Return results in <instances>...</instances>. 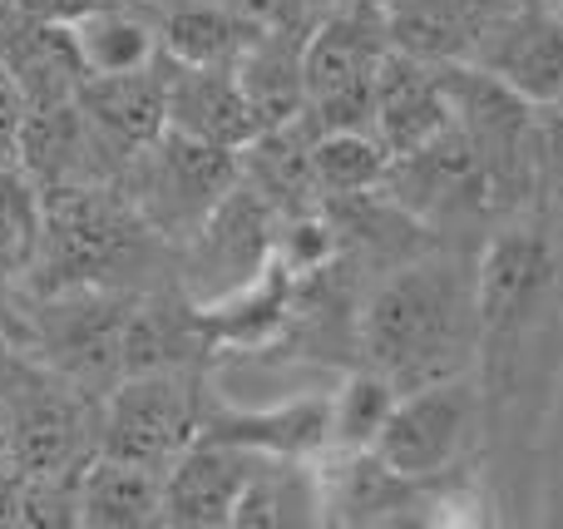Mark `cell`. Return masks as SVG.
<instances>
[{
  "label": "cell",
  "instance_id": "obj_1",
  "mask_svg": "<svg viewBox=\"0 0 563 529\" xmlns=\"http://www.w3.org/2000/svg\"><path fill=\"white\" fill-rule=\"evenodd\" d=\"M356 346L400 392L465 376L479 352L475 277L440 257L396 263L356 312Z\"/></svg>",
  "mask_w": 563,
  "mask_h": 529
},
{
  "label": "cell",
  "instance_id": "obj_2",
  "mask_svg": "<svg viewBox=\"0 0 563 529\" xmlns=\"http://www.w3.org/2000/svg\"><path fill=\"white\" fill-rule=\"evenodd\" d=\"M45 194V223L25 283L35 297L79 293V287H119L134 293L139 273L168 253V243L144 223L119 184H59Z\"/></svg>",
  "mask_w": 563,
  "mask_h": 529
},
{
  "label": "cell",
  "instance_id": "obj_3",
  "mask_svg": "<svg viewBox=\"0 0 563 529\" xmlns=\"http://www.w3.org/2000/svg\"><path fill=\"white\" fill-rule=\"evenodd\" d=\"M238 178H243L238 148L203 144V139H188L178 129H164L154 144L134 148L129 164L119 168L124 198L168 247H184L208 223V213L233 194Z\"/></svg>",
  "mask_w": 563,
  "mask_h": 529
},
{
  "label": "cell",
  "instance_id": "obj_4",
  "mask_svg": "<svg viewBox=\"0 0 563 529\" xmlns=\"http://www.w3.org/2000/svg\"><path fill=\"white\" fill-rule=\"evenodd\" d=\"M208 416V392L198 366L124 376L99 406V455L164 471L198 441Z\"/></svg>",
  "mask_w": 563,
  "mask_h": 529
},
{
  "label": "cell",
  "instance_id": "obj_5",
  "mask_svg": "<svg viewBox=\"0 0 563 529\" xmlns=\"http://www.w3.org/2000/svg\"><path fill=\"white\" fill-rule=\"evenodd\" d=\"M479 431V392L470 376H445V382L410 386L396 396L386 426H380L371 451L396 475L416 485H430L460 465Z\"/></svg>",
  "mask_w": 563,
  "mask_h": 529
},
{
  "label": "cell",
  "instance_id": "obj_6",
  "mask_svg": "<svg viewBox=\"0 0 563 529\" xmlns=\"http://www.w3.org/2000/svg\"><path fill=\"white\" fill-rule=\"evenodd\" d=\"M277 257V223H273V198L253 184L238 178L233 194L208 213V223L184 243V287L188 302L208 307L233 297L238 287H247L267 263Z\"/></svg>",
  "mask_w": 563,
  "mask_h": 529
},
{
  "label": "cell",
  "instance_id": "obj_7",
  "mask_svg": "<svg viewBox=\"0 0 563 529\" xmlns=\"http://www.w3.org/2000/svg\"><path fill=\"white\" fill-rule=\"evenodd\" d=\"M470 65L495 75L525 104H563V5L559 0H505L479 35Z\"/></svg>",
  "mask_w": 563,
  "mask_h": 529
},
{
  "label": "cell",
  "instance_id": "obj_8",
  "mask_svg": "<svg viewBox=\"0 0 563 529\" xmlns=\"http://www.w3.org/2000/svg\"><path fill=\"white\" fill-rule=\"evenodd\" d=\"M257 461H263V455L238 451V445L194 441L164 475V510H158V525H178V529L233 525L238 500H243Z\"/></svg>",
  "mask_w": 563,
  "mask_h": 529
},
{
  "label": "cell",
  "instance_id": "obj_9",
  "mask_svg": "<svg viewBox=\"0 0 563 529\" xmlns=\"http://www.w3.org/2000/svg\"><path fill=\"white\" fill-rule=\"evenodd\" d=\"M168 129L243 154L263 134V114L253 109L233 65H178V59H168Z\"/></svg>",
  "mask_w": 563,
  "mask_h": 529
},
{
  "label": "cell",
  "instance_id": "obj_10",
  "mask_svg": "<svg viewBox=\"0 0 563 529\" xmlns=\"http://www.w3.org/2000/svg\"><path fill=\"white\" fill-rule=\"evenodd\" d=\"M75 99L109 154L129 164L134 148L154 144L168 129V59L158 55L154 65L129 75H89Z\"/></svg>",
  "mask_w": 563,
  "mask_h": 529
},
{
  "label": "cell",
  "instance_id": "obj_11",
  "mask_svg": "<svg viewBox=\"0 0 563 529\" xmlns=\"http://www.w3.org/2000/svg\"><path fill=\"white\" fill-rule=\"evenodd\" d=\"M198 441H223L238 451L273 455V461H317L321 451H331V396H297L273 411L208 401Z\"/></svg>",
  "mask_w": 563,
  "mask_h": 529
},
{
  "label": "cell",
  "instance_id": "obj_12",
  "mask_svg": "<svg viewBox=\"0 0 563 529\" xmlns=\"http://www.w3.org/2000/svg\"><path fill=\"white\" fill-rule=\"evenodd\" d=\"M376 139L386 144L390 158L416 154L435 134L450 129V104L440 89V69L416 55L386 49L376 65V119H371Z\"/></svg>",
  "mask_w": 563,
  "mask_h": 529
},
{
  "label": "cell",
  "instance_id": "obj_13",
  "mask_svg": "<svg viewBox=\"0 0 563 529\" xmlns=\"http://www.w3.org/2000/svg\"><path fill=\"white\" fill-rule=\"evenodd\" d=\"M505 0H386L390 49L426 65H470Z\"/></svg>",
  "mask_w": 563,
  "mask_h": 529
},
{
  "label": "cell",
  "instance_id": "obj_14",
  "mask_svg": "<svg viewBox=\"0 0 563 529\" xmlns=\"http://www.w3.org/2000/svg\"><path fill=\"white\" fill-rule=\"evenodd\" d=\"M317 475H321V515L336 525L396 520L420 495V485L396 475L376 451H336L331 471H317Z\"/></svg>",
  "mask_w": 563,
  "mask_h": 529
},
{
  "label": "cell",
  "instance_id": "obj_15",
  "mask_svg": "<svg viewBox=\"0 0 563 529\" xmlns=\"http://www.w3.org/2000/svg\"><path fill=\"white\" fill-rule=\"evenodd\" d=\"M164 510V471L134 461L95 455L79 471V525L95 529H144Z\"/></svg>",
  "mask_w": 563,
  "mask_h": 529
},
{
  "label": "cell",
  "instance_id": "obj_16",
  "mask_svg": "<svg viewBox=\"0 0 563 529\" xmlns=\"http://www.w3.org/2000/svg\"><path fill=\"white\" fill-rule=\"evenodd\" d=\"M69 30H75L79 59H85L89 75H129V69H144L164 55L158 25L144 10H134V0L85 5L79 15H69Z\"/></svg>",
  "mask_w": 563,
  "mask_h": 529
},
{
  "label": "cell",
  "instance_id": "obj_17",
  "mask_svg": "<svg viewBox=\"0 0 563 529\" xmlns=\"http://www.w3.org/2000/svg\"><path fill=\"white\" fill-rule=\"evenodd\" d=\"M154 25L158 49L178 65H238L257 35L253 20L218 5V0H184V5L164 10Z\"/></svg>",
  "mask_w": 563,
  "mask_h": 529
},
{
  "label": "cell",
  "instance_id": "obj_18",
  "mask_svg": "<svg viewBox=\"0 0 563 529\" xmlns=\"http://www.w3.org/2000/svg\"><path fill=\"white\" fill-rule=\"evenodd\" d=\"M390 154L376 129H317L311 134V184L327 198L380 194Z\"/></svg>",
  "mask_w": 563,
  "mask_h": 529
},
{
  "label": "cell",
  "instance_id": "obj_19",
  "mask_svg": "<svg viewBox=\"0 0 563 529\" xmlns=\"http://www.w3.org/2000/svg\"><path fill=\"white\" fill-rule=\"evenodd\" d=\"M45 223V194L20 164H0V293L25 283Z\"/></svg>",
  "mask_w": 563,
  "mask_h": 529
},
{
  "label": "cell",
  "instance_id": "obj_20",
  "mask_svg": "<svg viewBox=\"0 0 563 529\" xmlns=\"http://www.w3.org/2000/svg\"><path fill=\"white\" fill-rule=\"evenodd\" d=\"M400 386L376 366H361L331 396V451H371L396 406Z\"/></svg>",
  "mask_w": 563,
  "mask_h": 529
},
{
  "label": "cell",
  "instance_id": "obj_21",
  "mask_svg": "<svg viewBox=\"0 0 563 529\" xmlns=\"http://www.w3.org/2000/svg\"><path fill=\"white\" fill-rule=\"evenodd\" d=\"M20 119H25V95H20L15 75H10L5 59H0V164H15Z\"/></svg>",
  "mask_w": 563,
  "mask_h": 529
},
{
  "label": "cell",
  "instance_id": "obj_22",
  "mask_svg": "<svg viewBox=\"0 0 563 529\" xmlns=\"http://www.w3.org/2000/svg\"><path fill=\"white\" fill-rule=\"evenodd\" d=\"M20 505H25V475L0 455V525H20Z\"/></svg>",
  "mask_w": 563,
  "mask_h": 529
},
{
  "label": "cell",
  "instance_id": "obj_23",
  "mask_svg": "<svg viewBox=\"0 0 563 529\" xmlns=\"http://www.w3.org/2000/svg\"><path fill=\"white\" fill-rule=\"evenodd\" d=\"M0 337H15L10 332V322H5V297H0Z\"/></svg>",
  "mask_w": 563,
  "mask_h": 529
}]
</instances>
